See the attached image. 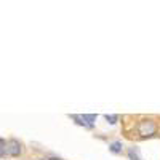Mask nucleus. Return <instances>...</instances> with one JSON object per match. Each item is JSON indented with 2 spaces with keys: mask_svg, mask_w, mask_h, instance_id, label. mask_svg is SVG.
I'll return each instance as SVG.
<instances>
[{
  "mask_svg": "<svg viewBox=\"0 0 160 160\" xmlns=\"http://www.w3.org/2000/svg\"><path fill=\"white\" fill-rule=\"evenodd\" d=\"M130 158H131V160H139V158H138L135 154H133V151H130Z\"/></svg>",
  "mask_w": 160,
  "mask_h": 160,
  "instance_id": "obj_6",
  "label": "nucleus"
},
{
  "mask_svg": "<svg viewBox=\"0 0 160 160\" xmlns=\"http://www.w3.org/2000/svg\"><path fill=\"white\" fill-rule=\"evenodd\" d=\"M77 117H78V115H77ZM95 118H96V115H93V114H91V115H83V117H78V120H87V122H88V127L91 125V122H93Z\"/></svg>",
  "mask_w": 160,
  "mask_h": 160,
  "instance_id": "obj_4",
  "label": "nucleus"
},
{
  "mask_svg": "<svg viewBox=\"0 0 160 160\" xmlns=\"http://www.w3.org/2000/svg\"><path fill=\"white\" fill-rule=\"evenodd\" d=\"M136 130H138V135H139L141 138H149V136L155 135L157 125H155L154 120H151V118H144V120H141V122L138 123Z\"/></svg>",
  "mask_w": 160,
  "mask_h": 160,
  "instance_id": "obj_1",
  "label": "nucleus"
},
{
  "mask_svg": "<svg viewBox=\"0 0 160 160\" xmlns=\"http://www.w3.org/2000/svg\"><path fill=\"white\" fill-rule=\"evenodd\" d=\"M109 149H111V152H114V154H118L120 151H122V142H120V141H115V142H112Z\"/></svg>",
  "mask_w": 160,
  "mask_h": 160,
  "instance_id": "obj_3",
  "label": "nucleus"
},
{
  "mask_svg": "<svg viewBox=\"0 0 160 160\" xmlns=\"http://www.w3.org/2000/svg\"><path fill=\"white\" fill-rule=\"evenodd\" d=\"M5 152H7L8 155H11V157H18V155L21 154V144H19V141L10 139V141L7 142V146H5Z\"/></svg>",
  "mask_w": 160,
  "mask_h": 160,
  "instance_id": "obj_2",
  "label": "nucleus"
},
{
  "mask_svg": "<svg viewBox=\"0 0 160 160\" xmlns=\"http://www.w3.org/2000/svg\"><path fill=\"white\" fill-rule=\"evenodd\" d=\"M106 120H108L109 123H117L118 117H117V115H106Z\"/></svg>",
  "mask_w": 160,
  "mask_h": 160,
  "instance_id": "obj_5",
  "label": "nucleus"
}]
</instances>
